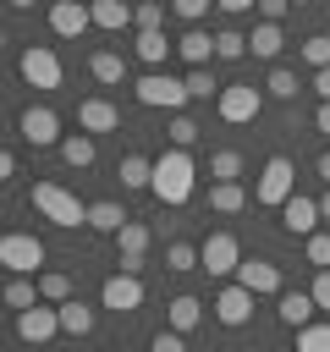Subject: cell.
Listing matches in <instances>:
<instances>
[{"label": "cell", "mask_w": 330, "mask_h": 352, "mask_svg": "<svg viewBox=\"0 0 330 352\" xmlns=\"http://www.w3.org/2000/svg\"><path fill=\"white\" fill-rule=\"evenodd\" d=\"M236 280H242L253 297H280V292H286V275H280V264H270V258H242Z\"/></svg>", "instance_id": "obj_13"}, {"label": "cell", "mask_w": 330, "mask_h": 352, "mask_svg": "<svg viewBox=\"0 0 330 352\" xmlns=\"http://www.w3.org/2000/svg\"><path fill=\"white\" fill-rule=\"evenodd\" d=\"M319 214H324V220H330V192H324V198H319Z\"/></svg>", "instance_id": "obj_51"}, {"label": "cell", "mask_w": 330, "mask_h": 352, "mask_svg": "<svg viewBox=\"0 0 330 352\" xmlns=\"http://www.w3.org/2000/svg\"><path fill=\"white\" fill-rule=\"evenodd\" d=\"M319 220H324V214H319V198L292 192V198L280 204V226H286L292 236H314V231H319Z\"/></svg>", "instance_id": "obj_15"}, {"label": "cell", "mask_w": 330, "mask_h": 352, "mask_svg": "<svg viewBox=\"0 0 330 352\" xmlns=\"http://www.w3.org/2000/svg\"><path fill=\"white\" fill-rule=\"evenodd\" d=\"M132 50H138V60H143L148 72H160V66H165V55H170L176 44H170V38L154 28V33H138V38H132Z\"/></svg>", "instance_id": "obj_25"}, {"label": "cell", "mask_w": 330, "mask_h": 352, "mask_svg": "<svg viewBox=\"0 0 330 352\" xmlns=\"http://www.w3.org/2000/svg\"><path fill=\"white\" fill-rule=\"evenodd\" d=\"M302 242H308V248H302L308 264H314V270H330V231H314V236H302Z\"/></svg>", "instance_id": "obj_40"}, {"label": "cell", "mask_w": 330, "mask_h": 352, "mask_svg": "<svg viewBox=\"0 0 330 352\" xmlns=\"http://www.w3.org/2000/svg\"><path fill=\"white\" fill-rule=\"evenodd\" d=\"M192 182H198L192 154H187V148H165V154L154 160V187H148V192H154L165 209H176V204L192 198Z\"/></svg>", "instance_id": "obj_1"}, {"label": "cell", "mask_w": 330, "mask_h": 352, "mask_svg": "<svg viewBox=\"0 0 330 352\" xmlns=\"http://www.w3.org/2000/svg\"><path fill=\"white\" fill-rule=\"evenodd\" d=\"M38 297H44V302H66V297H72V275H66V270H44V275H38Z\"/></svg>", "instance_id": "obj_35"}, {"label": "cell", "mask_w": 330, "mask_h": 352, "mask_svg": "<svg viewBox=\"0 0 330 352\" xmlns=\"http://www.w3.org/2000/svg\"><path fill=\"white\" fill-rule=\"evenodd\" d=\"M297 352H330V324H302L297 330Z\"/></svg>", "instance_id": "obj_39"}, {"label": "cell", "mask_w": 330, "mask_h": 352, "mask_svg": "<svg viewBox=\"0 0 330 352\" xmlns=\"http://www.w3.org/2000/svg\"><path fill=\"white\" fill-rule=\"evenodd\" d=\"M165 324H170V330H182V336H187V330H198V324H204V302H198L192 292H176V297L165 302Z\"/></svg>", "instance_id": "obj_18"}, {"label": "cell", "mask_w": 330, "mask_h": 352, "mask_svg": "<svg viewBox=\"0 0 330 352\" xmlns=\"http://www.w3.org/2000/svg\"><path fill=\"white\" fill-rule=\"evenodd\" d=\"M132 94H138V104H148V110H182L192 94H187V82H176L170 72H143L138 82H132Z\"/></svg>", "instance_id": "obj_4"}, {"label": "cell", "mask_w": 330, "mask_h": 352, "mask_svg": "<svg viewBox=\"0 0 330 352\" xmlns=\"http://www.w3.org/2000/svg\"><path fill=\"white\" fill-rule=\"evenodd\" d=\"M314 170H319V182H324V187H330V148H324V154H319V160H314Z\"/></svg>", "instance_id": "obj_49"}, {"label": "cell", "mask_w": 330, "mask_h": 352, "mask_svg": "<svg viewBox=\"0 0 330 352\" xmlns=\"http://www.w3.org/2000/svg\"><path fill=\"white\" fill-rule=\"evenodd\" d=\"M165 270H170V275H187V270H204V258H198L192 242H170V248H165Z\"/></svg>", "instance_id": "obj_30"}, {"label": "cell", "mask_w": 330, "mask_h": 352, "mask_svg": "<svg viewBox=\"0 0 330 352\" xmlns=\"http://www.w3.org/2000/svg\"><path fill=\"white\" fill-rule=\"evenodd\" d=\"M264 94H270V99H297V72H292V66H275V72L264 77Z\"/></svg>", "instance_id": "obj_37"}, {"label": "cell", "mask_w": 330, "mask_h": 352, "mask_svg": "<svg viewBox=\"0 0 330 352\" xmlns=\"http://www.w3.org/2000/svg\"><path fill=\"white\" fill-rule=\"evenodd\" d=\"M116 352H132V346H116Z\"/></svg>", "instance_id": "obj_53"}, {"label": "cell", "mask_w": 330, "mask_h": 352, "mask_svg": "<svg viewBox=\"0 0 330 352\" xmlns=\"http://www.w3.org/2000/svg\"><path fill=\"white\" fill-rule=\"evenodd\" d=\"M286 11H292V0H258V16H264V22H280Z\"/></svg>", "instance_id": "obj_45"}, {"label": "cell", "mask_w": 330, "mask_h": 352, "mask_svg": "<svg viewBox=\"0 0 330 352\" xmlns=\"http://www.w3.org/2000/svg\"><path fill=\"white\" fill-rule=\"evenodd\" d=\"M88 28H94L88 0H50V33L55 38H82Z\"/></svg>", "instance_id": "obj_12"}, {"label": "cell", "mask_w": 330, "mask_h": 352, "mask_svg": "<svg viewBox=\"0 0 330 352\" xmlns=\"http://www.w3.org/2000/svg\"><path fill=\"white\" fill-rule=\"evenodd\" d=\"M242 55H248V33L220 28V33H214V60H242Z\"/></svg>", "instance_id": "obj_32"}, {"label": "cell", "mask_w": 330, "mask_h": 352, "mask_svg": "<svg viewBox=\"0 0 330 352\" xmlns=\"http://www.w3.org/2000/svg\"><path fill=\"white\" fill-rule=\"evenodd\" d=\"M308 292H314V302H319V308H324V314H330V270H319V275H314V286H308Z\"/></svg>", "instance_id": "obj_44"}, {"label": "cell", "mask_w": 330, "mask_h": 352, "mask_svg": "<svg viewBox=\"0 0 330 352\" xmlns=\"http://www.w3.org/2000/svg\"><path fill=\"white\" fill-rule=\"evenodd\" d=\"M44 258H50V253H44V242H38L33 231H6V236H0V264H6L11 275H38Z\"/></svg>", "instance_id": "obj_6"}, {"label": "cell", "mask_w": 330, "mask_h": 352, "mask_svg": "<svg viewBox=\"0 0 330 352\" xmlns=\"http://www.w3.org/2000/svg\"><path fill=\"white\" fill-rule=\"evenodd\" d=\"M99 308H110V314H138V308H143V280L126 275V270L104 275V286H99Z\"/></svg>", "instance_id": "obj_10"}, {"label": "cell", "mask_w": 330, "mask_h": 352, "mask_svg": "<svg viewBox=\"0 0 330 352\" xmlns=\"http://www.w3.org/2000/svg\"><path fill=\"white\" fill-rule=\"evenodd\" d=\"M16 336H22L28 346L55 341V336H60V308H55V302H33V308H22V314H16Z\"/></svg>", "instance_id": "obj_11"}, {"label": "cell", "mask_w": 330, "mask_h": 352, "mask_svg": "<svg viewBox=\"0 0 330 352\" xmlns=\"http://www.w3.org/2000/svg\"><path fill=\"white\" fill-rule=\"evenodd\" d=\"M88 77L104 82V88H116V82H126V60H121L116 50H94V55H88Z\"/></svg>", "instance_id": "obj_23"}, {"label": "cell", "mask_w": 330, "mask_h": 352, "mask_svg": "<svg viewBox=\"0 0 330 352\" xmlns=\"http://www.w3.org/2000/svg\"><path fill=\"white\" fill-rule=\"evenodd\" d=\"M286 50V33H280V22H258L253 33H248V55H258V60H275Z\"/></svg>", "instance_id": "obj_22"}, {"label": "cell", "mask_w": 330, "mask_h": 352, "mask_svg": "<svg viewBox=\"0 0 330 352\" xmlns=\"http://www.w3.org/2000/svg\"><path fill=\"white\" fill-rule=\"evenodd\" d=\"M6 6H11V11H33V0H6Z\"/></svg>", "instance_id": "obj_50"}, {"label": "cell", "mask_w": 330, "mask_h": 352, "mask_svg": "<svg viewBox=\"0 0 330 352\" xmlns=\"http://www.w3.org/2000/svg\"><path fill=\"white\" fill-rule=\"evenodd\" d=\"M292 192H297V165H292L286 154H270V160H264V170H258L253 204H264V209H280Z\"/></svg>", "instance_id": "obj_3"}, {"label": "cell", "mask_w": 330, "mask_h": 352, "mask_svg": "<svg viewBox=\"0 0 330 352\" xmlns=\"http://www.w3.org/2000/svg\"><path fill=\"white\" fill-rule=\"evenodd\" d=\"M116 126H121V110H116L110 99L94 94V99L77 104V132H116Z\"/></svg>", "instance_id": "obj_16"}, {"label": "cell", "mask_w": 330, "mask_h": 352, "mask_svg": "<svg viewBox=\"0 0 330 352\" xmlns=\"http://www.w3.org/2000/svg\"><path fill=\"white\" fill-rule=\"evenodd\" d=\"M198 258H204L209 275H236V270H242V242H236L231 231H209V236L198 242Z\"/></svg>", "instance_id": "obj_9"}, {"label": "cell", "mask_w": 330, "mask_h": 352, "mask_svg": "<svg viewBox=\"0 0 330 352\" xmlns=\"http://www.w3.org/2000/svg\"><path fill=\"white\" fill-rule=\"evenodd\" d=\"M94 154H99V148H94V132H66V138H60V160H66L72 170H88Z\"/></svg>", "instance_id": "obj_27"}, {"label": "cell", "mask_w": 330, "mask_h": 352, "mask_svg": "<svg viewBox=\"0 0 330 352\" xmlns=\"http://www.w3.org/2000/svg\"><path fill=\"white\" fill-rule=\"evenodd\" d=\"M132 16H138V33H154L165 22V6L160 0H143V6H132Z\"/></svg>", "instance_id": "obj_41"}, {"label": "cell", "mask_w": 330, "mask_h": 352, "mask_svg": "<svg viewBox=\"0 0 330 352\" xmlns=\"http://www.w3.org/2000/svg\"><path fill=\"white\" fill-rule=\"evenodd\" d=\"M214 6H220V11H231V16H242V11H253L258 0H214Z\"/></svg>", "instance_id": "obj_47"}, {"label": "cell", "mask_w": 330, "mask_h": 352, "mask_svg": "<svg viewBox=\"0 0 330 352\" xmlns=\"http://www.w3.org/2000/svg\"><path fill=\"white\" fill-rule=\"evenodd\" d=\"M292 6H314V0H292Z\"/></svg>", "instance_id": "obj_52"}, {"label": "cell", "mask_w": 330, "mask_h": 352, "mask_svg": "<svg viewBox=\"0 0 330 352\" xmlns=\"http://www.w3.org/2000/svg\"><path fill=\"white\" fill-rule=\"evenodd\" d=\"M275 314H280V324L302 330V324H314L319 302H314V292H280V297H275Z\"/></svg>", "instance_id": "obj_17"}, {"label": "cell", "mask_w": 330, "mask_h": 352, "mask_svg": "<svg viewBox=\"0 0 330 352\" xmlns=\"http://www.w3.org/2000/svg\"><path fill=\"white\" fill-rule=\"evenodd\" d=\"M314 94H319V104H330V66L314 72Z\"/></svg>", "instance_id": "obj_46"}, {"label": "cell", "mask_w": 330, "mask_h": 352, "mask_svg": "<svg viewBox=\"0 0 330 352\" xmlns=\"http://www.w3.org/2000/svg\"><path fill=\"white\" fill-rule=\"evenodd\" d=\"M209 176H214V182H236V176H242V154H236V148H214V154H209Z\"/></svg>", "instance_id": "obj_34"}, {"label": "cell", "mask_w": 330, "mask_h": 352, "mask_svg": "<svg viewBox=\"0 0 330 352\" xmlns=\"http://www.w3.org/2000/svg\"><path fill=\"white\" fill-rule=\"evenodd\" d=\"M214 319L226 324V330H242L248 319H253V292L236 280V286H220V297H214Z\"/></svg>", "instance_id": "obj_14"}, {"label": "cell", "mask_w": 330, "mask_h": 352, "mask_svg": "<svg viewBox=\"0 0 330 352\" xmlns=\"http://www.w3.org/2000/svg\"><path fill=\"white\" fill-rule=\"evenodd\" d=\"M209 209H214V214H236V209H248L242 182H214V187H209Z\"/></svg>", "instance_id": "obj_29"}, {"label": "cell", "mask_w": 330, "mask_h": 352, "mask_svg": "<svg viewBox=\"0 0 330 352\" xmlns=\"http://www.w3.org/2000/svg\"><path fill=\"white\" fill-rule=\"evenodd\" d=\"M148 352H187V336L165 324V330H154V341H148Z\"/></svg>", "instance_id": "obj_42"}, {"label": "cell", "mask_w": 330, "mask_h": 352, "mask_svg": "<svg viewBox=\"0 0 330 352\" xmlns=\"http://www.w3.org/2000/svg\"><path fill=\"white\" fill-rule=\"evenodd\" d=\"M88 11H94V28H104V33L138 28V16H132V6H126V0H88Z\"/></svg>", "instance_id": "obj_19"}, {"label": "cell", "mask_w": 330, "mask_h": 352, "mask_svg": "<svg viewBox=\"0 0 330 352\" xmlns=\"http://www.w3.org/2000/svg\"><path fill=\"white\" fill-rule=\"evenodd\" d=\"M297 55H302L314 72H324V66H330V33H308V38L297 44Z\"/></svg>", "instance_id": "obj_36"}, {"label": "cell", "mask_w": 330, "mask_h": 352, "mask_svg": "<svg viewBox=\"0 0 330 352\" xmlns=\"http://www.w3.org/2000/svg\"><path fill=\"white\" fill-rule=\"evenodd\" d=\"M116 176H121L126 192H143V187H154V160H148V154H121Z\"/></svg>", "instance_id": "obj_20"}, {"label": "cell", "mask_w": 330, "mask_h": 352, "mask_svg": "<svg viewBox=\"0 0 330 352\" xmlns=\"http://www.w3.org/2000/svg\"><path fill=\"white\" fill-rule=\"evenodd\" d=\"M16 72H22L28 88H60V55H55L50 44H28V50L16 55Z\"/></svg>", "instance_id": "obj_7"}, {"label": "cell", "mask_w": 330, "mask_h": 352, "mask_svg": "<svg viewBox=\"0 0 330 352\" xmlns=\"http://www.w3.org/2000/svg\"><path fill=\"white\" fill-rule=\"evenodd\" d=\"M209 6H214V0H170V11H176L182 22H192V28L204 22V11H209Z\"/></svg>", "instance_id": "obj_43"}, {"label": "cell", "mask_w": 330, "mask_h": 352, "mask_svg": "<svg viewBox=\"0 0 330 352\" xmlns=\"http://www.w3.org/2000/svg\"><path fill=\"white\" fill-rule=\"evenodd\" d=\"M187 94H192V99H220V82L209 77V66H192V72H187Z\"/></svg>", "instance_id": "obj_38"}, {"label": "cell", "mask_w": 330, "mask_h": 352, "mask_svg": "<svg viewBox=\"0 0 330 352\" xmlns=\"http://www.w3.org/2000/svg\"><path fill=\"white\" fill-rule=\"evenodd\" d=\"M126 220H132V214H126L116 198H99V204H88V231H99V236H116Z\"/></svg>", "instance_id": "obj_21"}, {"label": "cell", "mask_w": 330, "mask_h": 352, "mask_svg": "<svg viewBox=\"0 0 330 352\" xmlns=\"http://www.w3.org/2000/svg\"><path fill=\"white\" fill-rule=\"evenodd\" d=\"M314 126H319V132L330 138V104H319V110H314Z\"/></svg>", "instance_id": "obj_48"}, {"label": "cell", "mask_w": 330, "mask_h": 352, "mask_svg": "<svg viewBox=\"0 0 330 352\" xmlns=\"http://www.w3.org/2000/svg\"><path fill=\"white\" fill-rule=\"evenodd\" d=\"M6 302H11L16 314H22V308H33V302H44V297H38V280H33V275H11V286H6Z\"/></svg>", "instance_id": "obj_31"}, {"label": "cell", "mask_w": 330, "mask_h": 352, "mask_svg": "<svg viewBox=\"0 0 330 352\" xmlns=\"http://www.w3.org/2000/svg\"><path fill=\"white\" fill-rule=\"evenodd\" d=\"M176 55H182L187 66H209V55H214V38H209L204 28H187V33L176 38Z\"/></svg>", "instance_id": "obj_26"}, {"label": "cell", "mask_w": 330, "mask_h": 352, "mask_svg": "<svg viewBox=\"0 0 330 352\" xmlns=\"http://www.w3.org/2000/svg\"><path fill=\"white\" fill-rule=\"evenodd\" d=\"M60 308V336H88L94 330V308L82 302V297H66V302H55Z\"/></svg>", "instance_id": "obj_28"}, {"label": "cell", "mask_w": 330, "mask_h": 352, "mask_svg": "<svg viewBox=\"0 0 330 352\" xmlns=\"http://www.w3.org/2000/svg\"><path fill=\"white\" fill-rule=\"evenodd\" d=\"M264 88H253V82H226L220 88V99H214V110H220V121H231V126H248V121H258V110H264Z\"/></svg>", "instance_id": "obj_5"}, {"label": "cell", "mask_w": 330, "mask_h": 352, "mask_svg": "<svg viewBox=\"0 0 330 352\" xmlns=\"http://www.w3.org/2000/svg\"><path fill=\"white\" fill-rule=\"evenodd\" d=\"M165 138H170V148H192V143H198V121L176 110V116L165 121Z\"/></svg>", "instance_id": "obj_33"}, {"label": "cell", "mask_w": 330, "mask_h": 352, "mask_svg": "<svg viewBox=\"0 0 330 352\" xmlns=\"http://www.w3.org/2000/svg\"><path fill=\"white\" fill-rule=\"evenodd\" d=\"M16 132H22V143H33V148H60V116L50 110V104H28L22 116H16Z\"/></svg>", "instance_id": "obj_8"}, {"label": "cell", "mask_w": 330, "mask_h": 352, "mask_svg": "<svg viewBox=\"0 0 330 352\" xmlns=\"http://www.w3.org/2000/svg\"><path fill=\"white\" fill-rule=\"evenodd\" d=\"M33 209H38L50 226H60V231L88 226V204H82L77 192H66L60 182H33Z\"/></svg>", "instance_id": "obj_2"}, {"label": "cell", "mask_w": 330, "mask_h": 352, "mask_svg": "<svg viewBox=\"0 0 330 352\" xmlns=\"http://www.w3.org/2000/svg\"><path fill=\"white\" fill-rule=\"evenodd\" d=\"M148 242H154V231H148L143 220H126V226L116 231V258H143Z\"/></svg>", "instance_id": "obj_24"}]
</instances>
